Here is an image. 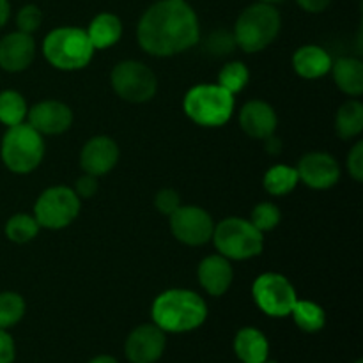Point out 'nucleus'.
<instances>
[{
	"instance_id": "obj_1",
	"label": "nucleus",
	"mask_w": 363,
	"mask_h": 363,
	"mask_svg": "<svg viewBox=\"0 0 363 363\" xmlns=\"http://www.w3.org/2000/svg\"><path fill=\"white\" fill-rule=\"evenodd\" d=\"M137 41L155 57H172L201 41V23L186 0H158L137 25Z\"/></svg>"
},
{
	"instance_id": "obj_2",
	"label": "nucleus",
	"mask_w": 363,
	"mask_h": 363,
	"mask_svg": "<svg viewBox=\"0 0 363 363\" xmlns=\"http://www.w3.org/2000/svg\"><path fill=\"white\" fill-rule=\"evenodd\" d=\"M151 318L165 333L194 332L208 319V305L190 289H167L152 301Z\"/></svg>"
},
{
	"instance_id": "obj_3",
	"label": "nucleus",
	"mask_w": 363,
	"mask_h": 363,
	"mask_svg": "<svg viewBox=\"0 0 363 363\" xmlns=\"http://www.w3.org/2000/svg\"><path fill=\"white\" fill-rule=\"evenodd\" d=\"M282 28V16L273 4L255 2L245 7L234 25V39L247 53H257L268 48Z\"/></svg>"
},
{
	"instance_id": "obj_4",
	"label": "nucleus",
	"mask_w": 363,
	"mask_h": 363,
	"mask_svg": "<svg viewBox=\"0 0 363 363\" xmlns=\"http://www.w3.org/2000/svg\"><path fill=\"white\" fill-rule=\"evenodd\" d=\"M43 55L55 69L78 71L94 57L87 32L78 27H57L43 41Z\"/></svg>"
},
{
	"instance_id": "obj_5",
	"label": "nucleus",
	"mask_w": 363,
	"mask_h": 363,
	"mask_svg": "<svg viewBox=\"0 0 363 363\" xmlns=\"http://www.w3.org/2000/svg\"><path fill=\"white\" fill-rule=\"evenodd\" d=\"M183 110L188 119L202 128H220L234 113V96L218 84H201L184 94Z\"/></svg>"
},
{
	"instance_id": "obj_6",
	"label": "nucleus",
	"mask_w": 363,
	"mask_h": 363,
	"mask_svg": "<svg viewBox=\"0 0 363 363\" xmlns=\"http://www.w3.org/2000/svg\"><path fill=\"white\" fill-rule=\"evenodd\" d=\"M0 158L7 170L14 174H30L45 158V140L28 123L7 128L0 144Z\"/></svg>"
},
{
	"instance_id": "obj_7",
	"label": "nucleus",
	"mask_w": 363,
	"mask_h": 363,
	"mask_svg": "<svg viewBox=\"0 0 363 363\" xmlns=\"http://www.w3.org/2000/svg\"><path fill=\"white\" fill-rule=\"evenodd\" d=\"M213 243L220 255L229 261H247L261 255L264 248V234L254 227L250 220L229 216L215 223Z\"/></svg>"
},
{
	"instance_id": "obj_8",
	"label": "nucleus",
	"mask_w": 363,
	"mask_h": 363,
	"mask_svg": "<svg viewBox=\"0 0 363 363\" xmlns=\"http://www.w3.org/2000/svg\"><path fill=\"white\" fill-rule=\"evenodd\" d=\"M82 201L69 186L46 188L34 204V216L39 227L59 230L71 225L80 215Z\"/></svg>"
},
{
	"instance_id": "obj_9",
	"label": "nucleus",
	"mask_w": 363,
	"mask_h": 363,
	"mask_svg": "<svg viewBox=\"0 0 363 363\" xmlns=\"http://www.w3.org/2000/svg\"><path fill=\"white\" fill-rule=\"evenodd\" d=\"M113 92L128 103H145L155 98L158 80L151 67L140 60H123L110 73Z\"/></svg>"
},
{
	"instance_id": "obj_10",
	"label": "nucleus",
	"mask_w": 363,
	"mask_h": 363,
	"mask_svg": "<svg viewBox=\"0 0 363 363\" xmlns=\"http://www.w3.org/2000/svg\"><path fill=\"white\" fill-rule=\"evenodd\" d=\"M252 296L259 311L269 318H287L291 315L298 300L293 284L280 273H262L252 286Z\"/></svg>"
},
{
	"instance_id": "obj_11",
	"label": "nucleus",
	"mask_w": 363,
	"mask_h": 363,
	"mask_svg": "<svg viewBox=\"0 0 363 363\" xmlns=\"http://www.w3.org/2000/svg\"><path fill=\"white\" fill-rule=\"evenodd\" d=\"M170 218V230L179 243L188 247H202L211 241L215 222L206 209L199 206L181 204Z\"/></svg>"
},
{
	"instance_id": "obj_12",
	"label": "nucleus",
	"mask_w": 363,
	"mask_h": 363,
	"mask_svg": "<svg viewBox=\"0 0 363 363\" xmlns=\"http://www.w3.org/2000/svg\"><path fill=\"white\" fill-rule=\"evenodd\" d=\"M167 347V333L155 323L140 325L128 335L124 353L131 363H156Z\"/></svg>"
},
{
	"instance_id": "obj_13",
	"label": "nucleus",
	"mask_w": 363,
	"mask_h": 363,
	"mask_svg": "<svg viewBox=\"0 0 363 363\" xmlns=\"http://www.w3.org/2000/svg\"><path fill=\"white\" fill-rule=\"evenodd\" d=\"M300 183L312 190H328L340 179L339 162L328 152L314 151L305 155L296 167Z\"/></svg>"
},
{
	"instance_id": "obj_14",
	"label": "nucleus",
	"mask_w": 363,
	"mask_h": 363,
	"mask_svg": "<svg viewBox=\"0 0 363 363\" xmlns=\"http://www.w3.org/2000/svg\"><path fill=\"white\" fill-rule=\"evenodd\" d=\"M28 124L41 135H62L73 124L69 106L57 99H45L28 108Z\"/></svg>"
},
{
	"instance_id": "obj_15",
	"label": "nucleus",
	"mask_w": 363,
	"mask_h": 363,
	"mask_svg": "<svg viewBox=\"0 0 363 363\" xmlns=\"http://www.w3.org/2000/svg\"><path fill=\"white\" fill-rule=\"evenodd\" d=\"M119 162V145L106 135H98L85 142L80 152V167L89 176H105Z\"/></svg>"
},
{
	"instance_id": "obj_16",
	"label": "nucleus",
	"mask_w": 363,
	"mask_h": 363,
	"mask_svg": "<svg viewBox=\"0 0 363 363\" xmlns=\"http://www.w3.org/2000/svg\"><path fill=\"white\" fill-rule=\"evenodd\" d=\"M35 59V41L25 32H11L0 39V67L7 73H20Z\"/></svg>"
},
{
	"instance_id": "obj_17",
	"label": "nucleus",
	"mask_w": 363,
	"mask_h": 363,
	"mask_svg": "<svg viewBox=\"0 0 363 363\" xmlns=\"http://www.w3.org/2000/svg\"><path fill=\"white\" fill-rule=\"evenodd\" d=\"M240 126L250 138L264 140V138L275 135L279 117L269 103L252 99V101L245 103L243 108L240 110Z\"/></svg>"
},
{
	"instance_id": "obj_18",
	"label": "nucleus",
	"mask_w": 363,
	"mask_h": 363,
	"mask_svg": "<svg viewBox=\"0 0 363 363\" xmlns=\"http://www.w3.org/2000/svg\"><path fill=\"white\" fill-rule=\"evenodd\" d=\"M199 282H201L202 289L211 296L218 298L229 291L234 280V269L230 266V261L223 255L215 254L208 255L201 261L197 269Z\"/></svg>"
},
{
	"instance_id": "obj_19",
	"label": "nucleus",
	"mask_w": 363,
	"mask_h": 363,
	"mask_svg": "<svg viewBox=\"0 0 363 363\" xmlns=\"http://www.w3.org/2000/svg\"><path fill=\"white\" fill-rule=\"evenodd\" d=\"M333 59L325 48L318 45H305L293 55V67L305 80H318L332 69Z\"/></svg>"
},
{
	"instance_id": "obj_20",
	"label": "nucleus",
	"mask_w": 363,
	"mask_h": 363,
	"mask_svg": "<svg viewBox=\"0 0 363 363\" xmlns=\"http://www.w3.org/2000/svg\"><path fill=\"white\" fill-rule=\"evenodd\" d=\"M234 353L241 363H264L269 358V342L257 328H241L234 337Z\"/></svg>"
},
{
	"instance_id": "obj_21",
	"label": "nucleus",
	"mask_w": 363,
	"mask_h": 363,
	"mask_svg": "<svg viewBox=\"0 0 363 363\" xmlns=\"http://www.w3.org/2000/svg\"><path fill=\"white\" fill-rule=\"evenodd\" d=\"M85 32L94 50H105L119 43L123 35V21L113 13H99L92 18Z\"/></svg>"
},
{
	"instance_id": "obj_22",
	"label": "nucleus",
	"mask_w": 363,
	"mask_h": 363,
	"mask_svg": "<svg viewBox=\"0 0 363 363\" xmlns=\"http://www.w3.org/2000/svg\"><path fill=\"white\" fill-rule=\"evenodd\" d=\"M332 74L337 87L351 98H358L363 92V62L354 57H339L332 62Z\"/></svg>"
},
{
	"instance_id": "obj_23",
	"label": "nucleus",
	"mask_w": 363,
	"mask_h": 363,
	"mask_svg": "<svg viewBox=\"0 0 363 363\" xmlns=\"http://www.w3.org/2000/svg\"><path fill=\"white\" fill-rule=\"evenodd\" d=\"M335 131L342 140L357 138L363 131V105L358 99H347L335 116Z\"/></svg>"
},
{
	"instance_id": "obj_24",
	"label": "nucleus",
	"mask_w": 363,
	"mask_h": 363,
	"mask_svg": "<svg viewBox=\"0 0 363 363\" xmlns=\"http://www.w3.org/2000/svg\"><path fill=\"white\" fill-rule=\"evenodd\" d=\"M298 183H300V177H298L296 169L284 165V163L273 165L262 179V186L273 197H284V195L291 194L298 186Z\"/></svg>"
},
{
	"instance_id": "obj_25",
	"label": "nucleus",
	"mask_w": 363,
	"mask_h": 363,
	"mask_svg": "<svg viewBox=\"0 0 363 363\" xmlns=\"http://www.w3.org/2000/svg\"><path fill=\"white\" fill-rule=\"evenodd\" d=\"M291 315L298 328L305 333H318L326 325L325 308L311 300H296Z\"/></svg>"
},
{
	"instance_id": "obj_26",
	"label": "nucleus",
	"mask_w": 363,
	"mask_h": 363,
	"mask_svg": "<svg viewBox=\"0 0 363 363\" xmlns=\"http://www.w3.org/2000/svg\"><path fill=\"white\" fill-rule=\"evenodd\" d=\"M28 106L23 96L13 89H6L0 92V123L6 128L16 126L25 123Z\"/></svg>"
},
{
	"instance_id": "obj_27",
	"label": "nucleus",
	"mask_w": 363,
	"mask_h": 363,
	"mask_svg": "<svg viewBox=\"0 0 363 363\" xmlns=\"http://www.w3.org/2000/svg\"><path fill=\"white\" fill-rule=\"evenodd\" d=\"M39 229H41V227H39L34 215L18 213V215H13L7 220L6 227H4V233H6L7 240L13 241V243L25 245L38 236Z\"/></svg>"
},
{
	"instance_id": "obj_28",
	"label": "nucleus",
	"mask_w": 363,
	"mask_h": 363,
	"mask_svg": "<svg viewBox=\"0 0 363 363\" xmlns=\"http://www.w3.org/2000/svg\"><path fill=\"white\" fill-rule=\"evenodd\" d=\"M25 308L27 305L21 294L14 291L0 293V330L13 328L14 325H18L23 319Z\"/></svg>"
},
{
	"instance_id": "obj_29",
	"label": "nucleus",
	"mask_w": 363,
	"mask_h": 363,
	"mask_svg": "<svg viewBox=\"0 0 363 363\" xmlns=\"http://www.w3.org/2000/svg\"><path fill=\"white\" fill-rule=\"evenodd\" d=\"M248 80H250V73H248V67L241 60H230L218 73V85L233 96L243 91L247 87Z\"/></svg>"
},
{
	"instance_id": "obj_30",
	"label": "nucleus",
	"mask_w": 363,
	"mask_h": 363,
	"mask_svg": "<svg viewBox=\"0 0 363 363\" xmlns=\"http://www.w3.org/2000/svg\"><path fill=\"white\" fill-rule=\"evenodd\" d=\"M280 220H282V213H280L279 206H275L273 202H261L255 206L250 215V222L262 234L279 227Z\"/></svg>"
},
{
	"instance_id": "obj_31",
	"label": "nucleus",
	"mask_w": 363,
	"mask_h": 363,
	"mask_svg": "<svg viewBox=\"0 0 363 363\" xmlns=\"http://www.w3.org/2000/svg\"><path fill=\"white\" fill-rule=\"evenodd\" d=\"M204 46L213 57H225L234 52V48H236V39H234L233 32L225 30V28H216V30H213L206 38Z\"/></svg>"
},
{
	"instance_id": "obj_32",
	"label": "nucleus",
	"mask_w": 363,
	"mask_h": 363,
	"mask_svg": "<svg viewBox=\"0 0 363 363\" xmlns=\"http://www.w3.org/2000/svg\"><path fill=\"white\" fill-rule=\"evenodd\" d=\"M43 23V13L38 6L34 4H27V6L21 7L16 14V27L20 32L25 34H34L35 30H39Z\"/></svg>"
},
{
	"instance_id": "obj_33",
	"label": "nucleus",
	"mask_w": 363,
	"mask_h": 363,
	"mask_svg": "<svg viewBox=\"0 0 363 363\" xmlns=\"http://www.w3.org/2000/svg\"><path fill=\"white\" fill-rule=\"evenodd\" d=\"M155 206L156 209H158V213L170 216L181 206L179 191H176L174 188H163V190H160L158 194H156Z\"/></svg>"
},
{
	"instance_id": "obj_34",
	"label": "nucleus",
	"mask_w": 363,
	"mask_h": 363,
	"mask_svg": "<svg viewBox=\"0 0 363 363\" xmlns=\"http://www.w3.org/2000/svg\"><path fill=\"white\" fill-rule=\"evenodd\" d=\"M347 172L357 183L363 181V142H357L347 156Z\"/></svg>"
},
{
	"instance_id": "obj_35",
	"label": "nucleus",
	"mask_w": 363,
	"mask_h": 363,
	"mask_svg": "<svg viewBox=\"0 0 363 363\" xmlns=\"http://www.w3.org/2000/svg\"><path fill=\"white\" fill-rule=\"evenodd\" d=\"M73 191L78 195L80 201L82 199H92L98 194V177L84 174V176L78 177L77 183H74Z\"/></svg>"
},
{
	"instance_id": "obj_36",
	"label": "nucleus",
	"mask_w": 363,
	"mask_h": 363,
	"mask_svg": "<svg viewBox=\"0 0 363 363\" xmlns=\"http://www.w3.org/2000/svg\"><path fill=\"white\" fill-rule=\"evenodd\" d=\"M16 358V346L7 330H0V363H13Z\"/></svg>"
},
{
	"instance_id": "obj_37",
	"label": "nucleus",
	"mask_w": 363,
	"mask_h": 363,
	"mask_svg": "<svg viewBox=\"0 0 363 363\" xmlns=\"http://www.w3.org/2000/svg\"><path fill=\"white\" fill-rule=\"evenodd\" d=\"M296 4L301 7V9L307 11V13L319 14L323 13V11L328 9L332 0H296Z\"/></svg>"
},
{
	"instance_id": "obj_38",
	"label": "nucleus",
	"mask_w": 363,
	"mask_h": 363,
	"mask_svg": "<svg viewBox=\"0 0 363 363\" xmlns=\"http://www.w3.org/2000/svg\"><path fill=\"white\" fill-rule=\"evenodd\" d=\"M264 147L269 155H277V152H280V149H282V142H280L275 135H272V137L264 138Z\"/></svg>"
},
{
	"instance_id": "obj_39",
	"label": "nucleus",
	"mask_w": 363,
	"mask_h": 363,
	"mask_svg": "<svg viewBox=\"0 0 363 363\" xmlns=\"http://www.w3.org/2000/svg\"><path fill=\"white\" fill-rule=\"evenodd\" d=\"M9 16H11L9 0H0V28L9 21Z\"/></svg>"
},
{
	"instance_id": "obj_40",
	"label": "nucleus",
	"mask_w": 363,
	"mask_h": 363,
	"mask_svg": "<svg viewBox=\"0 0 363 363\" xmlns=\"http://www.w3.org/2000/svg\"><path fill=\"white\" fill-rule=\"evenodd\" d=\"M89 363H119L110 354H99V357H94Z\"/></svg>"
},
{
	"instance_id": "obj_41",
	"label": "nucleus",
	"mask_w": 363,
	"mask_h": 363,
	"mask_svg": "<svg viewBox=\"0 0 363 363\" xmlns=\"http://www.w3.org/2000/svg\"><path fill=\"white\" fill-rule=\"evenodd\" d=\"M257 2H264V4H273V6H275V4H280V2H284V0H257Z\"/></svg>"
},
{
	"instance_id": "obj_42",
	"label": "nucleus",
	"mask_w": 363,
	"mask_h": 363,
	"mask_svg": "<svg viewBox=\"0 0 363 363\" xmlns=\"http://www.w3.org/2000/svg\"><path fill=\"white\" fill-rule=\"evenodd\" d=\"M264 363H277V362L275 360H269V358H268V360H266Z\"/></svg>"
},
{
	"instance_id": "obj_43",
	"label": "nucleus",
	"mask_w": 363,
	"mask_h": 363,
	"mask_svg": "<svg viewBox=\"0 0 363 363\" xmlns=\"http://www.w3.org/2000/svg\"><path fill=\"white\" fill-rule=\"evenodd\" d=\"M354 363H363V362H362V360H357V362H354Z\"/></svg>"
}]
</instances>
